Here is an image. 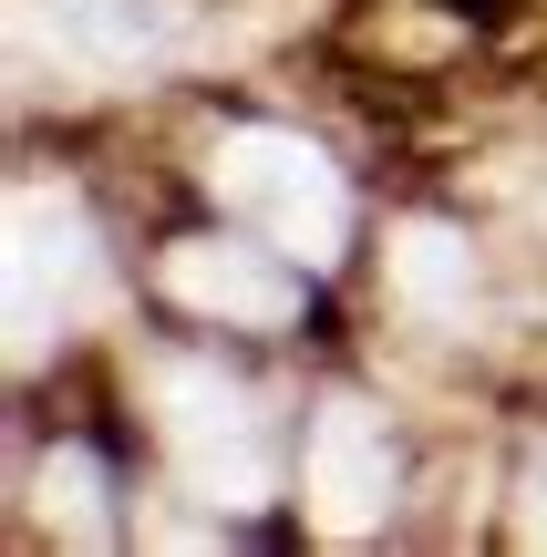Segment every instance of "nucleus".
<instances>
[{"mask_svg": "<svg viewBox=\"0 0 547 557\" xmlns=\"http://www.w3.org/2000/svg\"><path fill=\"white\" fill-rule=\"evenodd\" d=\"M156 413H165L176 465L207 485V496L259 506L269 485H279V465H269V423H259V403H248L227 372H207V361H165V372H156Z\"/></svg>", "mask_w": 547, "mask_h": 557, "instance_id": "nucleus-2", "label": "nucleus"}, {"mask_svg": "<svg viewBox=\"0 0 547 557\" xmlns=\"http://www.w3.org/2000/svg\"><path fill=\"white\" fill-rule=\"evenodd\" d=\"M527 537H537V547H547V455H537V465H527Z\"/></svg>", "mask_w": 547, "mask_h": 557, "instance_id": "nucleus-9", "label": "nucleus"}, {"mask_svg": "<svg viewBox=\"0 0 547 557\" xmlns=\"http://www.w3.org/2000/svg\"><path fill=\"white\" fill-rule=\"evenodd\" d=\"M114 475H103V455H83V444H52V455H41V517L62 527V537L73 547H103L114 537Z\"/></svg>", "mask_w": 547, "mask_h": 557, "instance_id": "nucleus-8", "label": "nucleus"}, {"mask_svg": "<svg viewBox=\"0 0 547 557\" xmlns=\"http://www.w3.org/2000/svg\"><path fill=\"white\" fill-rule=\"evenodd\" d=\"M300 485H310L321 537H372L383 506H393L383 413H372V403H321V413H310V444H300Z\"/></svg>", "mask_w": 547, "mask_h": 557, "instance_id": "nucleus-3", "label": "nucleus"}, {"mask_svg": "<svg viewBox=\"0 0 547 557\" xmlns=\"http://www.w3.org/2000/svg\"><path fill=\"white\" fill-rule=\"evenodd\" d=\"M165 289L197 320H227V331H279V320H300V269H289V248H248V238H176L165 248Z\"/></svg>", "mask_w": 547, "mask_h": 557, "instance_id": "nucleus-4", "label": "nucleus"}, {"mask_svg": "<svg viewBox=\"0 0 547 557\" xmlns=\"http://www.w3.org/2000/svg\"><path fill=\"white\" fill-rule=\"evenodd\" d=\"M393 289H403L424 320H465V299H475L465 238H455V227H434V218H413L403 238H393Z\"/></svg>", "mask_w": 547, "mask_h": 557, "instance_id": "nucleus-7", "label": "nucleus"}, {"mask_svg": "<svg viewBox=\"0 0 547 557\" xmlns=\"http://www.w3.org/2000/svg\"><path fill=\"white\" fill-rule=\"evenodd\" d=\"M207 186H217L227 218H248L269 248H289L300 269L341 259V227H351V186L321 145L279 135V124H238V135L207 145Z\"/></svg>", "mask_w": 547, "mask_h": 557, "instance_id": "nucleus-1", "label": "nucleus"}, {"mask_svg": "<svg viewBox=\"0 0 547 557\" xmlns=\"http://www.w3.org/2000/svg\"><path fill=\"white\" fill-rule=\"evenodd\" d=\"M52 41L83 62H156L176 41V0H52Z\"/></svg>", "mask_w": 547, "mask_h": 557, "instance_id": "nucleus-6", "label": "nucleus"}, {"mask_svg": "<svg viewBox=\"0 0 547 557\" xmlns=\"http://www.w3.org/2000/svg\"><path fill=\"white\" fill-rule=\"evenodd\" d=\"M83 289H94V227H83V207L62 186H21L11 197V320H21V351L41 331V299L73 310Z\"/></svg>", "mask_w": 547, "mask_h": 557, "instance_id": "nucleus-5", "label": "nucleus"}]
</instances>
